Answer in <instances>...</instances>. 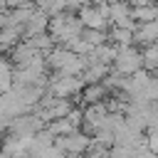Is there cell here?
<instances>
[{
	"label": "cell",
	"instance_id": "cell-2",
	"mask_svg": "<svg viewBox=\"0 0 158 158\" xmlns=\"http://www.w3.org/2000/svg\"><path fill=\"white\" fill-rule=\"evenodd\" d=\"M86 146H89V141H86L84 136H77V133H72V136L57 141V148H62V151H72V153H79V151H84Z\"/></svg>",
	"mask_w": 158,
	"mask_h": 158
},
{
	"label": "cell",
	"instance_id": "cell-6",
	"mask_svg": "<svg viewBox=\"0 0 158 158\" xmlns=\"http://www.w3.org/2000/svg\"><path fill=\"white\" fill-rule=\"evenodd\" d=\"M104 72H106V69H104V64H94V67L86 72V79H89V81H99V79L104 77Z\"/></svg>",
	"mask_w": 158,
	"mask_h": 158
},
{
	"label": "cell",
	"instance_id": "cell-4",
	"mask_svg": "<svg viewBox=\"0 0 158 158\" xmlns=\"http://www.w3.org/2000/svg\"><path fill=\"white\" fill-rule=\"evenodd\" d=\"M10 79H12V72H10L7 62H0V94L10 89Z\"/></svg>",
	"mask_w": 158,
	"mask_h": 158
},
{
	"label": "cell",
	"instance_id": "cell-3",
	"mask_svg": "<svg viewBox=\"0 0 158 158\" xmlns=\"http://www.w3.org/2000/svg\"><path fill=\"white\" fill-rule=\"evenodd\" d=\"M81 17L86 20V25H89L91 30H96V27H101V25H104V15H101V12H96V10H84V12H81Z\"/></svg>",
	"mask_w": 158,
	"mask_h": 158
},
{
	"label": "cell",
	"instance_id": "cell-1",
	"mask_svg": "<svg viewBox=\"0 0 158 158\" xmlns=\"http://www.w3.org/2000/svg\"><path fill=\"white\" fill-rule=\"evenodd\" d=\"M141 54L133 49V47H123L121 52H116V67H118V72H123V74H136L138 69H141Z\"/></svg>",
	"mask_w": 158,
	"mask_h": 158
},
{
	"label": "cell",
	"instance_id": "cell-5",
	"mask_svg": "<svg viewBox=\"0 0 158 158\" xmlns=\"http://www.w3.org/2000/svg\"><path fill=\"white\" fill-rule=\"evenodd\" d=\"M156 30H158V25H156V22H146L143 27H138V37H141V40H148V42H153Z\"/></svg>",
	"mask_w": 158,
	"mask_h": 158
}]
</instances>
